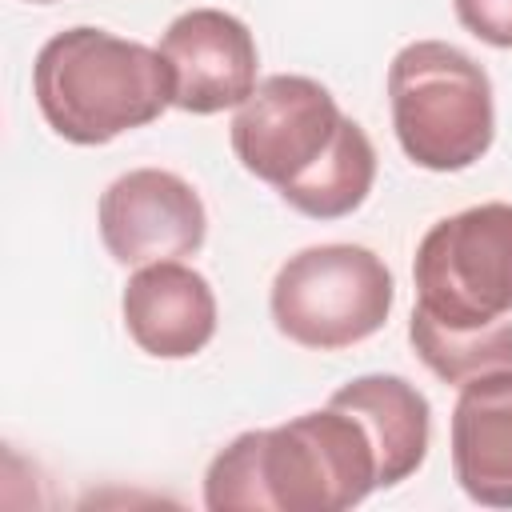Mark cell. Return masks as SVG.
Instances as JSON below:
<instances>
[{"label": "cell", "mask_w": 512, "mask_h": 512, "mask_svg": "<svg viewBox=\"0 0 512 512\" xmlns=\"http://www.w3.org/2000/svg\"><path fill=\"white\" fill-rule=\"evenodd\" d=\"M380 488L364 424L324 404L276 428L240 432L204 472L208 512H344Z\"/></svg>", "instance_id": "6da1fadb"}, {"label": "cell", "mask_w": 512, "mask_h": 512, "mask_svg": "<svg viewBox=\"0 0 512 512\" xmlns=\"http://www.w3.org/2000/svg\"><path fill=\"white\" fill-rule=\"evenodd\" d=\"M32 96L60 140L96 148L160 120L172 108V72L160 48L76 24L36 52Z\"/></svg>", "instance_id": "7a4b0ae2"}, {"label": "cell", "mask_w": 512, "mask_h": 512, "mask_svg": "<svg viewBox=\"0 0 512 512\" xmlns=\"http://www.w3.org/2000/svg\"><path fill=\"white\" fill-rule=\"evenodd\" d=\"M388 104L404 156L428 172L472 168L492 148V80L448 40H412L392 56Z\"/></svg>", "instance_id": "3957f363"}, {"label": "cell", "mask_w": 512, "mask_h": 512, "mask_svg": "<svg viewBox=\"0 0 512 512\" xmlns=\"http://www.w3.org/2000/svg\"><path fill=\"white\" fill-rule=\"evenodd\" d=\"M396 284L364 244H312L288 256L272 280V324L300 348L336 352L388 324Z\"/></svg>", "instance_id": "277c9868"}, {"label": "cell", "mask_w": 512, "mask_h": 512, "mask_svg": "<svg viewBox=\"0 0 512 512\" xmlns=\"http://www.w3.org/2000/svg\"><path fill=\"white\" fill-rule=\"evenodd\" d=\"M416 308L444 328L512 316V204L488 200L436 220L412 260Z\"/></svg>", "instance_id": "5b68a950"}, {"label": "cell", "mask_w": 512, "mask_h": 512, "mask_svg": "<svg viewBox=\"0 0 512 512\" xmlns=\"http://www.w3.org/2000/svg\"><path fill=\"white\" fill-rule=\"evenodd\" d=\"M348 120L320 80L276 72L236 108L228 136L244 172L272 184L288 204L336 152Z\"/></svg>", "instance_id": "8992f818"}, {"label": "cell", "mask_w": 512, "mask_h": 512, "mask_svg": "<svg viewBox=\"0 0 512 512\" xmlns=\"http://www.w3.org/2000/svg\"><path fill=\"white\" fill-rule=\"evenodd\" d=\"M100 240L124 268L196 256L208 236L200 192L168 168H132L116 176L96 208Z\"/></svg>", "instance_id": "52a82bcc"}, {"label": "cell", "mask_w": 512, "mask_h": 512, "mask_svg": "<svg viewBox=\"0 0 512 512\" xmlns=\"http://www.w3.org/2000/svg\"><path fill=\"white\" fill-rule=\"evenodd\" d=\"M160 56L172 72V108L192 116L240 108L260 84L256 40L248 24L224 8L180 12L160 36Z\"/></svg>", "instance_id": "ba28073f"}, {"label": "cell", "mask_w": 512, "mask_h": 512, "mask_svg": "<svg viewBox=\"0 0 512 512\" xmlns=\"http://www.w3.org/2000/svg\"><path fill=\"white\" fill-rule=\"evenodd\" d=\"M120 312L136 348L156 360H188L216 336V292L180 260L136 268L124 284Z\"/></svg>", "instance_id": "9c48e42d"}, {"label": "cell", "mask_w": 512, "mask_h": 512, "mask_svg": "<svg viewBox=\"0 0 512 512\" xmlns=\"http://www.w3.org/2000/svg\"><path fill=\"white\" fill-rule=\"evenodd\" d=\"M448 444L464 496L484 508H512V368L460 384Z\"/></svg>", "instance_id": "30bf717a"}, {"label": "cell", "mask_w": 512, "mask_h": 512, "mask_svg": "<svg viewBox=\"0 0 512 512\" xmlns=\"http://www.w3.org/2000/svg\"><path fill=\"white\" fill-rule=\"evenodd\" d=\"M328 404L352 412L372 436V448L380 460V488L408 480L424 464L428 440H432V408H428V396L404 376L396 372L356 376L344 388H336Z\"/></svg>", "instance_id": "8fae6325"}, {"label": "cell", "mask_w": 512, "mask_h": 512, "mask_svg": "<svg viewBox=\"0 0 512 512\" xmlns=\"http://www.w3.org/2000/svg\"><path fill=\"white\" fill-rule=\"evenodd\" d=\"M408 340L424 368L444 384H468L488 372L512 368V320H496L488 328H444L420 308H412Z\"/></svg>", "instance_id": "7c38bea8"}, {"label": "cell", "mask_w": 512, "mask_h": 512, "mask_svg": "<svg viewBox=\"0 0 512 512\" xmlns=\"http://www.w3.org/2000/svg\"><path fill=\"white\" fill-rule=\"evenodd\" d=\"M456 20L492 48H512V0H452Z\"/></svg>", "instance_id": "4fadbf2b"}, {"label": "cell", "mask_w": 512, "mask_h": 512, "mask_svg": "<svg viewBox=\"0 0 512 512\" xmlns=\"http://www.w3.org/2000/svg\"><path fill=\"white\" fill-rule=\"evenodd\" d=\"M28 4H56V0H28Z\"/></svg>", "instance_id": "5bb4252c"}]
</instances>
